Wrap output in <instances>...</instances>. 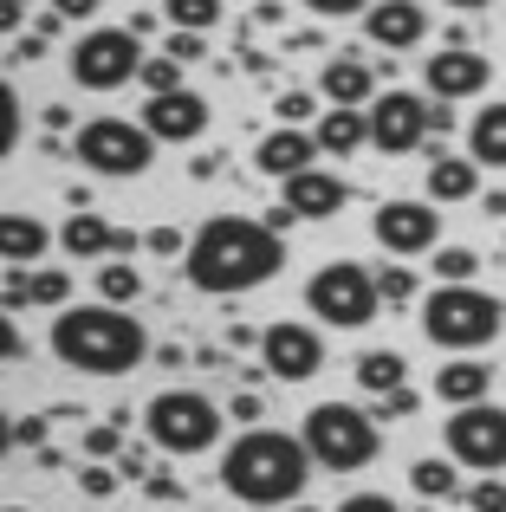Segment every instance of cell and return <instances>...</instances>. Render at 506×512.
Here are the masks:
<instances>
[{
    "label": "cell",
    "instance_id": "6da1fadb",
    "mask_svg": "<svg viewBox=\"0 0 506 512\" xmlns=\"http://www.w3.org/2000/svg\"><path fill=\"white\" fill-rule=\"evenodd\" d=\"M279 266H286V234H273L266 221H247V214H215L189 234L182 273L208 299H241V292L279 279Z\"/></svg>",
    "mask_w": 506,
    "mask_h": 512
},
{
    "label": "cell",
    "instance_id": "7a4b0ae2",
    "mask_svg": "<svg viewBox=\"0 0 506 512\" xmlns=\"http://www.w3.org/2000/svg\"><path fill=\"white\" fill-rule=\"evenodd\" d=\"M52 357L72 363L78 376H130L150 357V331L124 305H65L52 312Z\"/></svg>",
    "mask_w": 506,
    "mask_h": 512
},
{
    "label": "cell",
    "instance_id": "3957f363",
    "mask_svg": "<svg viewBox=\"0 0 506 512\" xmlns=\"http://www.w3.org/2000/svg\"><path fill=\"white\" fill-rule=\"evenodd\" d=\"M312 448L305 435H286V428H247L241 441H228L221 454V487L247 506H292L305 487H312Z\"/></svg>",
    "mask_w": 506,
    "mask_h": 512
},
{
    "label": "cell",
    "instance_id": "277c9868",
    "mask_svg": "<svg viewBox=\"0 0 506 512\" xmlns=\"http://www.w3.org/2000/svg\"><path fill=\"white\" fill-rule=\"evenodd\" d=\"M299 435H305V448H312V461L325 467V474H357V467H370L377 448H383L377 415H364L357 402H312Z\"/></svg>",
    "mask_w": 506,
    "mask_h": 512
},
{
    "label": "cell",
    "instance_id": "5b68a950",
    "mask_svg": "<svg viewBox=\"0 0 506 512\" xmlns=\"http://www.w3.org/2000/svg\"><path fill=\"white\" fill-rule=\"evenodd\" d=\"M506 331V305L494 299V292L481 286H435L429 299H422V338L442 344V350H481L494 344Z\"/></svg>",
    "mask_w": 506,
    "mask_h": 512
},
{
    "label": "cell",
    "instance_id": "8992f818",
    "mask_svg": "<svg viewBox=\"0 0 506 512\" xmlns=\"http://www.w3.org/2000/svg\"><path fill=\"white\" fill-rule=\"evenodd\" d=\"M221 428H228V415H221V402H208L202 389H163V396H150V409H143V435L163 454H208L221 441Z\"/></svg>",
    "mask_w": 506,
    "mask_h": 512
},
{
    "label": "cell",
    "instance_id": "52a82bcc",
    "mask_svg": "<svg viewBox=\"0 0 506 512\" xmlns=\"http://www.w3.org/2000/svg\"><path fill=\"white\" fill-rule=\"evenodd\" d=\"M383 292H377V273H364L357 260H331L305 279V312L331 331H364L377 318Z\"/></svg>",
    "mask_w": 506,
    "mask_h": 512
},
{
    "label": "cell",
    "instance_id": "ba28073f",
    "mask_svg": "<svg viewBox=\"0 0 506 512\" xmlns=\"http://www.w3.org/2000/svg\"><path fill=\"white\" fill-rule=\"evenodd\" d=\"M72 156L104 182H130L156 163V137L143 124H124V117H91L85 130L72 137Z\"/></svg>",
    "mask_w": 506,
    "mask_h": 512
},
{
    "label": "cell",
    "instance_id": "9c48e42d",
    "mask_svg": "<svg viewBox=\"0 0 506 512\" xmlns=\"http://www.w3.org/2000/svg\"><path fill=\"white\" fill-rule=\"evenodd\" d=\"M143 46H137V26H91L85 39L72 46V85L78 91H117L130 78H143Z\"/></svg>",
    "mask_w": 506,
    "mask_h": 512
},
{
    "label": "cell",
    "instance_id": "30bf717a",
    "mask_svg": "<svg viewBox=\"0 0 506 512\" xmlns=\"http://www.w3.org/2000/svg\"><path fill=\"white\" fill-rule=\"evenodd\" d=\"M442 441H448V454H455L461 467L500 474V467H506V409H500V402H468V409L448 415Z\"/></svg>",
    "mask_w": 506,
    "mask_h": 512
},
{
    "label": "cell",
    "instance_id": "8fae6325",
    "mask_svg": "<svg viewBox=\"0 0 506 512\" xmlns=\"http://www.w3.org/2000/svg\"><path fill=\"white\" fill-rule=\"evenodd\" d=\"M435 137V104H422L416 91H383L370 98V143L383 156H409Z\"/></svg>",
    "mask_w": 506,
    "mask_h": 512
},
{
    "label": "cell",
    "instance_id": "7c38bea8",
    "mask_svg": "<svg viewBox=\"0 0 506 512\" xmlns=\"http://www.w3.org/2000/svg\"><path fill=\"white\" fill-rule=\"evenodd\" d=\"M370 234H377V247L396 253V260L429 253L435 240H442V208H435V201H383V208L370 214Z\"/></svg>",
    "mask_w": 506,
    "mask_h": 512
},
{
    "label": "cell",
    "instance_id": "4fadbf2b",
    "mask_svg": "<svg viewBox=\"0 0 506 512\" xmlns=\"http://www.w3.org/2000/svg\"><path fill=\"white\" fill-rule=\"evenodd\" d=\"M260 363L266 376H279V383H312L318 370H325V338H318L312 325H266L260 331Z\"/></svg>",
    "mask_w": 506,
    "mask_h": 512
},
{
    "label": "cell",
    "instance_id": "5bb4252c",
    "mask_svg": "<svg viewBox=\"0 0 506 512\" xmlns=\"http://www.w3.org/2000/svg\"><path fill=\"white\" fill-rule=\"evenodd\" d=\"M137 124L150 130L156 143H195L208 130V98H202V91H189V85H182V91H163V98L143 104Z\"/></svg>",
    "mask_w": 506,
    "mask_h": 512
},
{
    "label": "cell",
    "instance_id": "9a60e30c",
    "mask_svg": "<svg viewBox=\"0 0 506 512\" xmlns=\"http://www.w3.org/2000/svg\"><path fill=\"white\" fill-rule=\"evenodd\" d=\"M422 33H429V13H422V0H377V7L364 13V39L383 52H409L422 46Z\"/></svg>",
    "mask_w": 506,
    "mask_h": 512
},
{
    "label": "cell",
    "instance_id": "2e32d148",
    "mask_svg": "<svg viewBox=\"0 0 506 512\" xmlns=\"http://www.w3.org/2000/svg\"><path fill=\"white\" fill-rule=\"evenodd\" d=\"M422 78H429L435 98H474V91H487V52H468V46L429 52Z\"/></svg>",
    "mask_w": 506,
    "mask_h": 512
},
{
    "label": "cell",
    "instance_id": "e0dca14e",
    "mask_svg": "<svg viewBox=\"0 0 506 512\" xmlns=\"http://www.w3.org/2000/svg\"><path fill=\"white\" fill-rule=\"evenodd\" d=\"M312 156H325V150H318V137H305L299 124H279L273 137H260V150H253V169L273 175V182H292V175L318 169Z\"/></svg>",
    "mask_w": 506,
    "mask_h": 512
},
{
    "label": "cell",
    "instance_id": "ac0fdd59",
    "mask_svg": "<svg viewBox=\"0 0 506 512\" xmlns=\"http://www.w3.org/2000/svg\"><path fill=\"white\" fill-rule=\"evenodd\" d=\"M344 195H351V188L331 169H305V175L286 182V208H299V221H331V214L344 208Z\"/></svg>",
    "mask_w": 506,
    "mask_h": 512
},
{
    "label": "cell",
    "instance_id": "d6986e66",
    "mask_svg": "<svg viewBox=\"0 0 506 512\" xmlns=\"http://www.w3.org/2000/svg\"><path fill=\"white\" fill-rule=\"evenodd\" d=\"M312 137H318L325 156H357L370 143V111H357V104H325Z\"/></svg>",
    "mask_w": 506,
    "mask_h": 512
},
{
    "label": "cell",
    "instance_id": "ffe728a7",
    "mask_svg": "<svg viewBox=\"0 0 506 512\" xmlns=\"http://www.w3.org/2000/svg\"><path fill=\"white\" fill-rule=\"evenodd\" d=\"M487 389H494V363H474V357H461V363H442V370H435V396H442L448 409H468V402H487Z\"/></svg>",
    "mask_w": 506,
    "mask_h": 512
},
{
    "label": "cell",
    "instance_id": "44dd1931",
    "mask_svg": "<svg viewBox=\"0 0 506 512\" xmlns=\"http://www.w3.org/2000/svg\"><path fill=\"white\" fill-rule=\"evenodd\" d=\"M474 188H481V163L474 156H429V201L442 208V201H468Z\"/></svg>",
    "mask_w": 506,
    "mask_h": 512
},
{
    "label": "cell",
    "instance_id": "7402d4cb",
    "mask_svg": "<svg viewBox=\"0 0 506 512\" xmlns=\"http://www.w3.org/2000/svg\"><path fill=\"white\" fill-rule=\"evenodd\" d=\"M111 234L117 227L104 221V214L72 208V221L59 227V247H65V260H104V253H111Z\"/></svg>",
    "mask_w": 506,
    "mask_h": 512
},
{
    "label": "cell",
    "instance_id": "603a6c76",
    "mask_svg": "<svg viewBox=\"0 0 506 512\" xmlns=\"http://www.w3.org/2000/svg\"><path fill=\"white\" fill-rule=\"evenodd\" d=\"M318 91H325V104H357V111H364L370 91H377V72H370L364 59H331L325 78H318Z\"/></svg>",
    "mask_w": 506,
    "mask_h": 512
},
{
    "label": "cell",
    "instance_id": "cb8c5ba5",
    "mask_svg": "<svg viewBox=\"0 0 506 512\" xmlns=\"http://www.w3.org/2000/svg\"><path fill=\"white\" fill-rule=\"evenodd\" d=\"M468 156L481 169H506V104H481V117L468 124Z\"/></svg>",
    "mask_w": 506,
    "mask_h": 512
},
{
    "label": "cell",
    "instance_id": "d4e9b609",
    "mask_svg": "<svg viewBox=\"0 0 506 512\" xmlns=\"http://www.w3.org/2000/svg\"><path fill=\"white\" fill-rule=\"evenodd\" d=\"M39 253H46V227H39L33 214L13 208L7 221H0V260H7V266H26V260H39Z\"/></svg>",
    "mask_w": 506,
    "mask_h": 512
},
{
    "label": "cell",
    "instance_id": "484cf974",
    "mask_svg": "<svg viewBox=\"0 0 506 512\" xmlns=\"http://www.w3.org/2000/svg\"><path fill=\"white\" fill-rule=\"evenodd\" d=\"M409 383V363L396 357V350H364L357 357V389L364 396H390V389H403Z\"/></svg>",
    "mask_w": 506,
    "mask_h": 512
},
{
    "label": "cell",
    "instance_id": "4316f807",
    "mask_svg": "<svg viewBox=\"0 0 506 512\" xmlns=\"http://www.w3.org/2000/svg\"><path fill=\"white\" fill-rule=\"evenodd\" d=\"M455 454H448V461H435V454H422V461L416 467H409V487H416L422 493V500H455V493H461V474H455Z\"/></svg>",
    "mask_w": 506,
    "mask_h": 512
},
{
    "label": "cell",
    "instance_id": "83f0119b",
    "mask_svg": "<svg viewBox=\"0 0 506 512\" xmlns=\"http://www.w3.org/2000/svg\"><path fill=\"white\" fill-rule=\"evenodd\" d=\"M137 292H143V273H137L130 260H104V266H98V299H104V305H130Z\"/></svg>",
    "mask_w": 506,
    "mask_h": 512
},
{
    "label": "cell",
    "instance_id": "f1b7e54d",
    "mask_svg": "<svg viewBox=\"0 0 506 512\" xmlns=\"http://www.w3.org/2000/svg\"><path fill=\"white\" fill-rule=\"evenodd\" d=\"M169 13V33H208L221 20V0H163Z\"/></svg>",
    "mask_w": 506,
    "mask_h": 512
},
{
    "label": "cell",
    "instance_id": "f546056e",
    "mask_svg": "<svg viewBox=\"0 0 506 512\" xmlns=\"http://www.w3.org/2000/svg\"><path fill=\"white\" fill-rule=\"evenodd\" d=\"M435 273H442V286H468V279L481 273V253L474 247H442L435 253Z\"/></svg>",
    "mask_w": 506,
    "mask_h": 512
},
{
    "label": "cell",
    "instance_id": "4dcf8cb0",
    "mask_svg": "<svg viewBox=\"0 0 506 512\" xmlns=\"http://www.w3.org/2000/svg\"><path fill=\"white\" fill-rule=\"evenodd\" d=\"M85 454L91 461H117V454H124V422H98V428H85Z\"/></svg>",
    "mask_w": 506,
    "mask_h": 512
},
{
    "label": "cell",
    "instance_id": "1f68e13d",
    "mask_svg": "<svg viewBox=\"0 0 506 512\" xmlns=\"http://www.w3.org/2000/svg\"><path fill=\"white\" fill-rule=\"evenodd\" d=\"M143 85H150V98H163V91H182V59H169V52H150V65H143Z\"/></svg>",
    "mask_w": 506,
    "mask_h": 512
},
{
    "label": "cell",
    "instance_id": "d6a6232c",
    "mask_svg": "<svg viewBox=\"0 0 506 512\" xmlns=\"http://www.w3.org/2000/svg\"><path fill=\"white\" fill-rule=\"evenodd\" d=\"M117 480H124V467H111V461H91V467H78V487H85L91 500H111V493H117Z\"/></svg>",
    "mask_w": 506,
    "mask_h": 512
},
{
    "label": "cell",
    "instance_id": "836d02e7",
    "mask_svg": "<svg viewBox=\"0 0 506 512\" xmlns=\"http://www.w3.org/2000/svg\"><path fill=\"white\" fill-rule=\"evenodd\" d=\"M377 292H383V305H409V299H416V273H409V266H383Z\"/></svg>",
    "mask_w": 506,
    "mask_h": 512
},
{
    "label": "cell",
    "instance_id": "e575fe53",
    "mask_svg": "<svg viewBox=\"0 0 506 512\" xmlns=\"http://www.w3.org/2000/svg\"><path fill=\"white\" fill-rule=\"evenodd\" d=\"M468 512H506V480L500 474H481L468 487Z\"/></svg>",
    "mask_w": 506,
    "mask_h": 512
},
{
    "label": "cell",
    "instance_id": "d590c367",
    "mask_svg": "<svg viewBox=\"0 0 506 512\" xmlns=\"http://www.w3.org/2000/svg\"><path fill=\"white\" fill-rule=\"evenodd\" d=\"M46 428H52V409L46 415H20L7 428V448H46Z\"/></svg>",
    "mask_w": 506,
    "mask_h": 512
},
{
    "label": "cell",
    "instance_id": "8d00e7d4",
    "mask_svg": "<svg viewBox=\"0 0 506 512\" xmlns=\"http://www.w3.org/2000/svg\"><path fill=\"white\" fill-rule=\"evenodd\" d=\"M143 247H150L156 260H189V234H176V227H150Z\"/></svg>",
    "mask_w": 506,
    "mask_h": 512
},
{
    "label": "cell",
    "instance_id": "74e56055",
    "mask_svg": "<svg viewBox=\"0 0 506 512\" xmlns=\"http://www.w3.org/2000/svg\"><path fill=\"white\" fill-rule=\"evenodd\" d=\"M422 409V396H416V389H390V396H377V409H370V415H383V422H403V415H416Z\"/></svg>",
    "mask_w": 506,
    "mask_h": 512
},
{
    "label": "cell",
    "instance_id": "f35d334b",
    "mask_svg": "<svg viewBox=\"0 0 506 512\" xmlns=\"http://www.w3.org/2000/svg\"><path fill=\"white\" fill-rule=\"evenodd\" d=\"M33 305H72V279L65 273H33Z\"/></svg>",
    "mask_w": 506,
    "mask_h": 512
},
{
    "label": "cell",
    "instance_id": "ab89813d",
    "mask_svg": "<svg viewBox=\"0 0 506 512\" xmlns=\"http://www.w3.org/2000/svg\"><path fill=\"white\" fill-rule=\"evenodd\" d=\"M0 305H7V312H26V305H33V273H26V266H7V292H0Z\"/></svg>",
    "mask_w": 506,
    "mask_h": 512
},
{
    "label": "cell",
    "instance_id": "60d3db41",
    "mask_svg": "<svg viewBox=\"0 0 506 512\" xmlns=\"http://www.w3.org/2000/svg\"><path fill=\"white\" fill-rule=\"evenodd\" d=\"M305 7H312L318 20H364L377 0H305Z\"/></svg>",
    "mask_w": 506,
    "mask_h": 512
},
{
    "label": "cell",
    "instance_id": "b9f144b4",
    "mask_svg": "<svg viewBox=\"0 0 506 512\" xmlns=\"http://www.w3.org/2000/svg\"><path fill=\"white\" fill-rule=\"evenodd\" d=\"M312 111H318L312 91H279V117H286V124H305Z\"/></svg>",
    "mask_w": 506,
    "mask_h": 512
},
{
    "label": "cell",
    "instance_id": "7bdbcfd3",
    "mask_svg": "<svg viewBox=\"0 0 506 512\" xmlns=\"http://www.w3.org/2000/svg\"><path fill=\"white\" fill-rule=\"evenodd\" d=\"M163 52H169V59H182V65H195L208 46H202V33H169V46H163Z\"/></svg>",
    "mask_w": 506,
    "mask_h": 512
},
{
    "label": "cell",
    "instance_id": "ee69618b",
    "mask_svg": "<svg viewBox=\"0 0 506 512\" xmlns=\"http://www.w3.org/2000/svg\"><path fill=\"white\" fill-rule=\"evenodd\" d=\"M338 512H403V506H396L390 493H351V500H344Z\"/></svg>",
    "mask_w": 506,
    "mask_h": 512
},
{
    "label": "cell",
    "instance_id": "f6af8a7d",
    "mask_svg": "<svg viewBox=\"0 0 506 512\" xmlns=\"http://www.w3.org/2000/svg\"><path fill=\"white\" fill-rule=\"evenodd\" d=\"M143 493H150V500H182V480L176 474H150V480H143Z\"/></svg>",
    "mask_w": 506,
    "mask_h": 512
},
{
    "label": "cell",
    "instance_id": "bcb514c9",
    "mask_svg": "<svg viewBox=\"0 0 506 512\" xmlns=\"http://www.w3.org/2000/svg\"><path fill=\"white\" fill-rule=\"evenodd\" d=\"M234 422L260 428V396H253V389H247V396H234Z\"/></svg>",
    "mask_w": 506,
    "mask_h": 512
},
{
    "label": "cell",
    "instance_id": "7dc6e473",
    "mask_svg": "<svg viewBox=\"0 0 506 512\" xmlns=\"http://www.w3.org/2000/svg\"><path fill=\"white\" fill-rule=\"evenodd\" d=\"M52 13H65V20H91L98 0H52Z\"/></svg>",
    "mask_w": 506,
    "mask_h": 512
},
{
    "label": "cell",
    "instance_id": "c3c4849f",
    "mask_svg": "<svg viewBox=\"0 0 506 512\" xmlns=\"http://www.w3.org/2000/svg\"><path fill=\"white\" fill-rule=\"evenodd\" d=\"M292 221H299V208H286V201H279V208H273V214H266V227H273V234H286V227H292Z\"/></svg>",
    "mask_w": 506,
    "mask_h": 512
},
{
    "label": "cell",
    "instance_id": "681fc988",
    "mask_svg": "<svg viewBox=\"0 0 506 512\" xmlns=\"http://www.w3.org/2000/svg\"><path fill=\"white\" fill-rule=\"evenodd\" d=\"M0 350H7V363H20V357H26V338H20V331L7 325V338H0Z\"/></svg>",
    "mask_w": 506,
    "mask_h": 512
},
{
    "label": "cell",
    "instance_id": "f907efd6",
    "mask_svg": "<svg viewBox=\"0 0 506 512\" xmlns=\"http://www.w3.org/2000/svg\"><path fill=\"white\" fill-rule=\"evenodd\" d=\"M13 52H20V59H39V52H46V33H26V39H20Z\"/></svg>",
    "mask_w": 506,
    "mask_h": 512
},
{
    "label": "cell",
    "instance_id": "816d5d0a",
    "mask_svg": "<svg viewBox=\"0 0 506 512\" xmlns=\"http://www.w3.org/2000/svg\"><path fill=\"white\" fill-rule=\"evenodd\" d=\"M442 7H455V13H481L487 0H442Z\"/></svg>",
    "mask_w": 506,
    "mask_h": 512
},
{
    "label": "cell",
    "instance_id": "f5cc1de1",
    "mask_svg": "<svg viewBox=\"0 0 506 512\" xmlns=\"http://www.w3.org/2000/svg\"><path fill=\"white\" fill-rule=\"evenodd\" d=\"M20 7H33V0H7V26H13V20H20Z\"/></svg>",
    "mask_w": 506,
    "mask_h": 512
},
{
    "label": "cell",
    "instance_id": "db71d44e",
    "mask_svg": "<svg viewBox=\"0 0 506 512\" xmlns=\"http://www.w3.org/2000/svg\"><path fill=\"white\" fill-rule=\"evenodd\" d=\"M7 512H33V506H7Z\"/></svg>",
    "mask_w": 506,
    "mask_h": 512
},
{
    "label": "cell",
    "instance_id": "11a10c76",
    "mask_svg": "<svg viewBox=\"0 0 506 512\" xmlns=\"http://www.w3.org/2000/svg\"><path fill=\"white\" fill-rule=\"evenodd\" d=\"M299 512H318V506H299Z\"/></svg>",
    "mask_w": 506,
    "mask_h": 512
}]
</instances>
